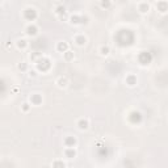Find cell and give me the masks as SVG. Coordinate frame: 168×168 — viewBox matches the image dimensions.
Segmentation results:
<instances>
[{"mask_svg":"<svg viewBox=\"0 0 168 168\" xmlns=\"http://www.w3.org/2000/svg\"><path fill=\"white\" fill-rule=\"evenodd\" d=\"M64 155H66V158H68V159H74L75 156H76L75 147H66V150H64Z\"/></svg>","mask_w":168,"mask_h":168,"instance_id":"6","label":"cell"},{"mask_svg":"<svg viewBox=\"0 0 168 168\" xmlns=\"http://www.w3.org/2000/svg\"><path fill=\"white\" fill-rule=\"evenodd\" d=\"M25 32H26V34L30 36V37H36V36L38 34V28L34 24H29L26 26V29H25Z\"/></svg>","mask_w":168,"mask_h":168,"instance_id":"2","label":"cell"},{"mask_svg":"<svg viewBox=\"0 0 168 168\" xmlns=\"http://www.w3.org/2000/svg\"><path fill=\"white\" fill-rule=\"evenodd\" d=\"M57 50H58V51H61V53H64V51H67V50H68V43H67L66 41H62V42H59V43L57 45Z\"/></svg>","mask_w":168,"mask_h":168,"instance_id":"11","label":"cell"},{"mask_svg":"<svg viewBox=\"0 0 168 168\" xmlns=\"http://www.w3.org/2000/svg\"><path fill=\"white\" fill-rule=\"evenodd\" d=\"M99 53L103 55V57H106V55H109V53H110V49H109V46H101L99 50Z\"/></svg>","mask_w":168,"mask_h":168,"instance_id":"14","label":"cell"},{"mask_svg":"<svg viewBox=\"0 0 168 168\" xmlns=\"http://www.w3.org/2000/svg\"><path fill=\"white\" fill-rule=\"evenodd\" d=\"M100 5H101L103 8H109L110 7V1H109V0H103V1L100 3Z\"/></svg>","mask_w":168,"mask_h":168,"instance_id":"15","label":"cell"},{"mask_svg":"<svg viewBox=\"0 0 168 168\" xmlns=\"http://www.w3.org/2000/svg\"><path fill=\"white\" fill-rule=\"evenodd\" d=\"M0 3H1V0H0Z\"/></svg>","mask_w":168,"mask_h":168,"instance_id":"21","label":"cell"},{"mask_svg":"<svg viewBox=\"0 0 168 168\" xmlns=\"http://www.w3.org/2000/svg\"><path fill=\"white\" fill-rule=\"evenodd\" d=\"M126 84H127L129 87H134L137 84V76H134V75H129V76L126 78Z\"/></svg>","mask_w":168,"mask_h":168,"instance_id":"12","label":"cell"},{"mask_svg":"<svg viewBox=\"0 0 168 168\" xmlns=\"http://www.w3.org/2000/svg\"><path fill=\"white\" fill-rule=\"evenodd\" d=\"M62 13H63V15L66 13V8H64V7H58L57 8V15H62Z\"/></svg>","mask_w":168,"mask_h":168,"instance_id":"16","label":"cell"},{"mask_svg":"<svg viewBox=\"0 0 168 168\" xmlns=\"http://www.w3.org/2000/svg\"><path fill=\"white\" fill-rule=\"evenodd\" d=\"M36 74H37L36 71H30V72H29V76H30V78H32V76L34 78V76H36Z\"/></svg>","mask_w":168,"mask_h":168,"instance_id":"20","label":"cell"},{"mask_svg":"<svg viewBox=\"0 0 168 168\" xmlns=\"http://www.w3.org/2000/svg\"><path fill=\"white\" fill-rule=\"evenodd\" d=\"M64 145H66V147H75V145H76L75 137H67V138L64 139Z\"/></svg>","mask_w":168,"mask_h":168,"instance_id":"9","label":"cell"},{"mask_svg":"<svg viewBox=\"0 0 168 168\" xmlns=\"http://www.w3.org/2000/svg\"><path fill=\"white\" fill-rule=\"evenodd\" d=\"M30 101H32V105H40L42 103V99L38 93H34V95H32V97H30Z\"/></svg>","mask_w":168,"mask_h":168,"instance_id":"10","label":"cell"},{"mask_svg":"<svg viewBox=\"0 0 168 168\" xmlns=\"http://www.w3.org/2000/svg\"><path fill=\"white\" fill-rule=\"evenodd\" d=\"M74 42L78 46H84V45L87 43V37L84 34H76L74 37Z\"/></svg>","mask_w":168,"mask_h":168,"instance_id":"3","label":"cell"},{"mask_svg":"<svg viewBox=\"0 0 168 168\" xmlns=\"http://www.w3.org/2000/svg\"><path fill=\"white\" fill-rule=\"evenodd\" d=\"M156 8H158V11L162 13V15H164V13L167 12V3H166V0L158 1V4H156Z\"/></svg>","mask_w":168,"mask_h":168,"instance_id":"7","label":"cell"},{"mask_svg":"<svg viewBox=\"0 0 168 168\" xmlns=\"http://www.w3.org/2000/svg\"><path fill=\"white\" fill-rule=\"evenodd\" d=\"M63 57H64V59L67 61V62H70V61H72L74 59V51H71V50H67V51H64L63 53Z\"/></svg>","mask_w":168,"mask_h":168,"instance_id":"13","label":"cell"},{"mask_svg":"<svg viewBox=\"0 0 168 168\" xmlns=\"http://www.w3.org/2000/svg\"><path fill=\"white\" fill-rule=\"evenodd\" d=\"M53 166H61V167H66V164H64L63 162H55V163H53Z\"/></svg>","mask_w":168,"mask_h":168,"instance_id":"19","label":"cell"},{"mask_svg":"<svg viewBox=\"0 0 168 168\" xmlns=\"http://www.w3.org/2000/svg\"><path fill=\"white\" fill-rule=\"evenodd\" d=\"M138 12L141 13V15H147L148 12H150V9H151V7H150V4H148L147 1H141V3H138Z\"/></svg>","mask_w":168,"mask_h":168,"instance_id":"1","label":"cell"},{"mask_svg":"<svg viewBox=\"0 0 168 168\" xmlns=\"http://www.w3.org/2000/svg\"><path fill=\"white\" fill-rule=\"evenodd\" d=\"M26 68H28V64L25 63V62H22L19 64V70H22V71H26Z\"/></svg>","mask_w":168,"mask_h":168,"instance_id":"17","label":"cell"},{"mask_svg":"<svg viewBox=\"0 0 168 168\" xmlns=\"http://www.w3.org/2000/svg\"><path fill=\"white\" fill-rule=\"evenodd\" d=\"M16 47H17L19 50H25L28 47V42L26 40H24V38H20V40L16 41Z\"/></svg>","mask_w":168,"mask_h":168,"instance_id":"8","label":"cell"},{"mask_svg":"<svg viewBox=\"0 0 168 168\" xmlns=\"http://www.w3.org/2000/svg\"><path fill=\"white\" fill-rule=\"evenodd\" d=\"M55 84H57L59 88H66V87L68 85V79H67L66 76H59L57 79V82H55Z\"/></svg>","mask_w":168,"mask_h":168,"instance_id":"4","label":"cell"},{"mask_svg":"<svg viewBox=\"0 0 168 168\" xmlns=\"http://www.w3.org/2000/svg\"><path fill=\"white\" fill-rule=\"evenodd\" d=\"M29 108H30V105L28 104V103L22 104V110H24V112H28V110H29Z\"/></svg>","mask_w":168,"mask_h":168,"instance_id":"18","label":"cell"},{"mask_svg":"<svg viewBox=\"0 0 168 168\" xmlns=\"http://www.w3.org/2000/svg\"><path fill=\"white\" fill-rule=\"evenodd\" d=\"M76 125H78V127H79V130H87V129L89 127V121L87 118H80Z\"/></svg>","mask_w":168,"mask_h":168,"instance_id":"5","label":"cell"}]
</instances>
